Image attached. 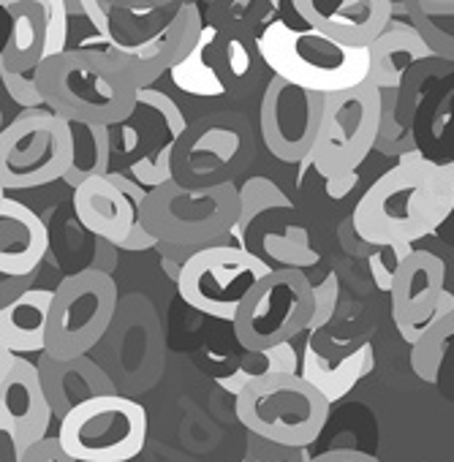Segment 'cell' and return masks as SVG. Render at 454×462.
<instances>
[{
  "label": "cell",
  "mask_w": 454,
  "mask_h": 462,
  "mask_svg": "<svg viewBox=\"0 0 454 462\" xmlns=\"http://www.w3.org/2000/svg\"><path fill=\"white\" fill-rule=\"evenodd\" d=\"M451 212L454 185L440 174L438 161L413 150L362 193L351 223L367 245H413L435 235Z\"/></svg>",
  "instance_id": "6da1fadb"
},
{
  "label": "cell",
  "mask_w": 454,
  "mask_h": 462,
  "mask_svg": "<svg viewBox=\"0 0 454 462\" xmlns=\"http://www.w3.org/2000/svg\"><path fill=\"white\" fill-rule=\"evenodd\" d=\"M36 77L47 109L69 123L117 128L136 115V85L101 47H79L50 58Z\"/></svg>",
  "instance_id": "7a4b0ae2"
},
{
  "label": "cell",
  "mask_w": 454,
  "mask_h": 462,
  "mask_svg": "<svg viewBox=\"0 0 454 462\" xmlns=\"http://www.w3.org/2000/svg\"><path fill=\"white\" fill-rule=\"evenodd\" d=\"M259 50L273 77L316 96H338L370 82V50H348L310 28H294L283 20L259 33Z\"/></svg>",
  "instance_id": "3957f363"
},
{
  "label": "cell",
  "mask_w": 454,
  "mask_h": 462,
  "mask_svg": "<svg viewBox=\"0 0 454 462\" xmlns=\"http://www.w3.org/2000/svg\"><path fill=\"white\" fill-rule=\"evenodd\" d=\"M240 212L237 185L190 190L180 182H169L150 193L142 223L161 243L209 248L232 235Z\"/></svg>",
  "instance_id": "277c9868"
},
{
  "label": "cell",
  "mask_w": 454,
  "mask_h": 462,
  "mask_svg": "<svg viewBox=\"0 0 454 462\" xmlns=\"http://www.w3.org/2000/svg\"><path fill=\"white\" fill-rule=\"evenodd\" d=\"M235 411L251 435L292 448L313 446L329 419V402L300 373L251 383L237 397Z\"/></svg>",
  "instance_id": "5b68a950"
},
{
  "label": "cell",
  "mask_w": 454,
  "mask_h": 462,
  "mask_svg": "<svg viewBox=\"0 0 454 462\" xmlns=\"http://www.w3.org/2000/svg\"><path fill=\"white\" fill-rule=\"evenodd\" d=\"M71 166V123L52 109L23 112L0 131V188L4 193L44 188L66 180Z\"/></svg>",
  "instance_id": "8992f818"
},
{
  "label": "cell",
  "mask_w": 454,
  "mask_h": 462,
  "mask_svg": "<svg viewBox=\"0 0 454 462\" xmlns=\"http://www.w3.org/2000/svg\"><path fill=\"white\" fill-rule=\"evenodd\" d=\"M254 155V131L240 112L204 115L188 125L174 147V182L190 190L235 185Z\"/></svg>",
  "instance_id": "52a82bcc"
},
{
  "label": "cell",
  "mask_w": 454,
  "mask_h": 462,
  "mask_svg": "<svg viewBox=\"0 0 454 462\" xmlns=\"http://www.w3.org/2000/svg\"><path fill=\"white\" fill-rule=\"evenodd\" d=\"M120 308V291L112 275L79 270L55 289L47 351L55 359L90 356L109 335Z\"/></svg>",
  "instance_id": "ba28073f"
},
{
  "label": "cell",
  "mask_w": 454,
  "mask_h": 462,
  "mask_svg": "<svg viewBox=\"0 0 454 462\" xmlns=\"http://www.w3.org/2000/svg\"><path fill=\"white\" fill-rule=\"evenodd\" d=\"M147 432L144 405L128 394H109L71 411L58 427V440L74 462H131L142 454Z\"/></svg>",
  "instance_id": "9c48e42d"
},
{
  "label": "cell",
  "mask_w": 454,
  "mask_h": 462,
  "mask_svg": "<svg viewBox=\"0 0 454 462\" xmlns=\"http://www.w3.org/2000/svg\"><path fill=\"white\" fill-rule=\"evenodd\" d=\"M316 294L308 275L297 267L273 270L243 302L235 319V337L246 351H270L292 343L310 329Z\"/></svg>",
  "instance_id": "30bf717a"
},
{
  "label": "cell",
  "mask_w": 454,
  "mask_h": 462,
  "mask_svg": "<svg viewBox=\"0 0 454 462\" xmlns=\"http://www.w3.org/2000/svg\"><path fill=\"white\" fill-rule=\"evenodd\" d=\"M273 273L267 262H262L254 251H243L226 237L218 245L201 248L182 270L177 281V291L185 305L193 310L232 321L237 319L248 294Z\"/></svg>",
  "instance_id": "8fae6325"
},
{
  "label": "cell",
  "mask_w": 454,
  "mask_h": 462,
  "mask_svg": "<svg viewBox=\"0 0 454 462\" xmlns=\"http://www.w3.org/2000/svg\"><path fill=\"white\" fill-rule=\"evenodd\" d=\"M384 96L373 82L327 98L321 131L308 163L327 180L359 171L365 158L378 147Z\"/></svg>",
  "instance_id": "7c38bea8"
},
{
  "label": "cell",
  "mask_w": 454,
  "mask_h": 462,
  "mask_svg": "<svg viewBox=\"0 0 454 462\" xmlns=\"http://www.w3.org/2000/svg\"><path fill=\"white\" fill-rule=\"evenodd\" d=\"M327 98L270 77L259 104V134L281 163H302L313 155Z\"/></svg>",
  "instance_id": "4fadbf2b"
},
{
  "label": "cell",
  "mask_w": 454,
  "mask_h": 462,
  "mask_svg": "<svg viewBox=\"0 0 454 462\" xmlns=\"http://www.w3.org/2000/svg\"><path fill=\"white\" fill-rule=\"evenodd\" d=\"M389 297L394 327L411 346L440 319L454 313V294L446 289V264L430 251H413L403 262Z\"/></svg>",
  "instance_id": "5bb4252c"
},
{
  "label": "cell",
  "mask_w": 454,
  "mask_h": 462,
  "mask_svg": "<svg viewBox=\"0 0 454 462\" xmlns=\"http://www.w3.org/2000/svg\"><path fill=\"white\" fill-rule=\"evenodd\" d=\"M55 413L42 383L39 365L20 354L0 351V432L23 457L47 440Z\"/></svg>",
  "instance_id": "9a60e30c"
},
{
  "label": "cell",
  "mask_w": 454,
  "mask_h": 462,
  "mask_svg": "<svg viewBox=\"0 0 454 462\" xmlns=\"http://www.w3.org/2000/svg\"><path fill=\"white\" fill-rule=\"evenodd\" d=\"M204 23L207 20H204V12L199 9V4L182 0L174 20L155 39H150L139 47L101 44V50L128 74V79L136 85V90H147L163 74L169 77L171 69L180 66L193 52V47L201 39Z\"/></svg>",
  "instance_id": "2e32d148"
},
{
  "label": "cell",
  "mask_w": 454,
  "mask_h": 462,
  "mask_svg": "<svg viewBox=\"0 0 454 462\" xmlns=\"http://www.w3.org/2000/svg\"><path fill=\"white\" fill-rule=\"evenodd\" d=\"M305 28L348 50H370L394 23L392 0H294Z\"/></svg>",
  "instance_id": "e0dca14e"
},
{
  "label": "cell",
  "mask_w": 454,
  "mask_h": 462,
  "mask_svg": "<svg viewBox=\"0 0 454 462\" xmlns=\"http://www.w3.org/2000/svg\"><path fill=\"white\" fill-rule=\"evenodd\" d=\"M180 4L182 0H115V4L82 0L79 6L104 44L139 47L166 31L180 12Z\"/></svg>",
  "instance_id": "ac0fdd59"
},
{
  "label": "cell",
  "mask_w": 454,
  "mask_h": 462,
  "mask_svg": "<svg viewBox=\"0 0 454 462\" xmlns=\"http://www.w3.org/2000/svg\"><path fill=\"white\" fill-rule=\"evenodd\" d=\"M74 212L85 231L120 251L142 223V207L109 174L93 177L74 190Z\"/></svg>",
  "instance_id": "d6986e66"
},
{
  "label": "cell",
  "mask_w": 454,
  "mask_h": 462,
  "mask_svg": "<svg viewBox=\"0 0 454 462\" xmlns=\"http://www.w3.org/2000/svg\"><path fill=\"white\" fill-rule=\"evenodd\" d=\"M50 254V228L42 215L4 193L0 199V275H36Z\"/></svg>",
  "instance_id": "ffe728a7"
},
{
  "label": "cell",
  "mask_w": 454,
  "mask_h": 462,
  "mask_svg": "<svg viewBox=\"0 0 454 462\" xmlns=\"http://www.w3.org/2000/svg\"><path fill=\"white\" fill-rule=\"evenodd\" d=\"M36 365H39L42 383H44V392L50 397L52 413L60 421L88 400L120 394L117 383L112 381L107 367L93 356L55 359L50 354H42L36 359Z\"/></svg>",
  "instance_id": "44dd1931"
},
{
  "label": "cell",
  "mask_w": 454,
  "mask_h": 462,
  "mask_svg": "<svg viewBox=\"0 0 454 462\" xmlns=\"http://www.w3.org/2000/svg\"><path fill=\"white\" fill-rule=\"evenodd\" d=\"M9 39L0 52V71L36 74L47 60V9L44 0H4Z\"/></svg>",
  "instance_id": "7402d4cb"
},
{
  "label": "cell",
  "mask_w": 454,
  "mask_h": 462,
  "mask_svg": "<svg viewBox=\"0 0 454 462\" xmlns=\"http://www.w3.org/2000/svg\"><path fill=\"white\" fill-rule=\"evenodd\" d=\"M52 289H33L14 300L12 305L0 308V351L9 354H44L50 313H52Z\"/></svg>",
  "instance_id": "603a6c76"
},
{
  "label": "cell",
  "mask_w": 454,
  "mask_h": 462,
  "mask_svg": "<svg viewBox=\"0 0 454 462\" xmlns=\"http://www.w3.org/2000/svg\"><path fill=\"white\" fill-rule=\"evenodd\" d=\"M370 60H373L370 82L381 93H386V90H400L408 71L419 63L435 60V55L411 23L394 20L386 28V33L370 47Z\"/></svg>",
  "instance_id": "cb8c5ba5"
},
{
  "label": "cell",
  "mask_w": 454,
  "mask_h": 462,
  "mask_svg": "<svg viewBox=\"0 0 454 462\" xmlns=\"http://www.w3.org/2000/svg\"><path fill=\"white\" fill-rule=\"evenodd\" d=\"M373 365H375V351L370 343H362L359 348L346 354L338 365H329L308 340L300 375L332 405V402H340L365 375H370Z\"/></svg>",
  "instance_id": "d4e9b609"
},
{
  "label": "cell",
  "mask_w": 454,
  "mask_h": 462,
  "mask_svg": "<svg viewBox=\"0 0 454 462\" xmlns=\"http://www.w3.org/2000/svg\"><path fill=\"white\" fill-rule=\"evenodd\" d=\"M267 69L259 39L254 36H237L220 28L218 36V71L226 85V93L232 98H248L254 88L262 79V71ZM270 71V69H267Z\"/></svg>",
  "instance_id": "484cf974"
},
{
  "label": "cell",
  "mask_w": 454,
  "mask_h": 462,
  "mask_svg": "<svg viewBox=\"0 0 454 462\" xmlns=\"http://www.w3.org/2000/svg\"><path fill=\"white\" fill-rule=\"evenodd\" d=\"M218 36H220V28L215 23H204L201 39L193 47V52L180 66L171 69L169 79L185 96H193V98L229 96L218 71Z\"/></svg>",
  "instance_id": "4316f807"
},
{
  "label": "cell",
  "mask_w": 454,
  "mask_h": 462,
  "mask_svg": "<svg viewBox=\"0 0 454 462\" xmlns=\"http://www.w3.org/2000/svg\"><path fill=\"white\" fill-rule=\"evenodd\" d=\"M74 134V166L66 174V185L77 190L82 182L93 177L112 174V128L71 123Z\"/></svg>",
  "instance_id": "83f0119b"
},
{
  "label": "cell",
  "mask_w": 454,
  "mask_h": 462,
  "mask_svg": "<svg viewBox=\"0 0 454 462\" xmlns=\"http://www.w3.org/2000/svg\"><path fill=\"white\" fill-rule=\"evenodd\" d=\"M297 367H300V356H297L294 346L286 343V346H278L270 351H248L229 375L218 378V383H220V389L235 394V400H237L251 383L273 378V375H297L300 373Z\"/></svg>",
  "instance_id": "f1b7e54d"
},
{
  "label": "cell",
  "mask_w": 454,
  "mask_h": 462,
  "mask_svg": "<svg viewBox=\"0 0 454 462\" xmlns=\"http://www.w3.org/2000/svg\"><path fill=\"white\" fill-rule=\"evenodd\" d=\"M405 6L411 25L422 33L432 55L454 63V0H416Z\"/></svg>",
  "instance_id": "f546056e"
},
{
  "label": "cell",
  "mask_w": 454,
  "mask_h": 462,
  "mask_svg": "<svg viewBox=\"0 0 454 462\" xmlns=\"http://www.w3.org/2000/svg\"><path fill=\"white\" fill-rule=\"evenodd\" d=\"M240 220L235 226V231L229 235V243L243 248V251H251L248 248V228L251 223L270 212V209H292V201L289 196L267 177H251L243 188H240Z\"/></svg>",
  "instance_id": "4dcf8cb0"
},
{
  "label": "cell",
  "mask_w": 454,
  "mask_h": 462,
  "mask_svg": "<svg viewBox=\"0 0 454 462\" xmlns=\"http://www.w3.org/2000/svg\"><path fill=\"white\" fill-rule=\"evenodd\" d=\"M451 337H454V313L440 319L432 329L424 332V337L416 346H411V370L416 373V378H422L424 383L438 381Z\"/></svg>",
  "instance_id": "1f68e13d"
},
{
  "label": "cell",
  "mask_w": 454,
  "mask_h": 462,
  "mask_svg": "<svg viewBox=\"0 0 454 462\" xmlns=\"http://www.w3.org/2000/svg\"><path fill=\"white\" fill-rule=\"evenodd\" d=\"M136 104H139V109H147L150 115L158 117L161 128L166 131V136H169L171 142H180L182 134H185L188 125H190V123L185 120V115H182V109L174 104V98H169L166 93H161V90H155V88L139 90Z\"/></svg>",
  "instance_id": "d6a6232c"
},
{
  "label": "cell",
  "mask_w": 454,
  "mask_h": 462,
  "mask_svg": "<svg viewBox=\"0 0 454 462\" xmlns=\"http://www.w3.org/2000/svg\"><path fill=\"white\" fill-rule=\"evenodd\" d=\"M411 254H413V245H386V248L373 245L370 254H367V264H370L375 286H381L384 291H392L397 270L403 267V262Z\"/></svg>",
  "instance_id": "836d02e7"
},
{
  "label": "cell",
  "mask_w": 454,
  "mask_h": 462,
  "mask_svg": "<svg viewBox=\"0 0 454 462\" xmlns=\"http://www.w3.org/2000/svg\"><path fill=\"white\" fill-rule=\"evenodd\" d=\"M0 82H4L6 96L17 106H23V112L47 109V101L42 96V88H39V77L36 74H9V71H0Z\"/></svg>",
  "instance_id": "e575fe53"
},
{
  "label": "cell",
  "mask_w": 454,
  "mask_h": 462,
  "mask_svg": "<svg viewBox=\"0 0 454 462\" xmlns=\"http://www.w3.org/2000/svg\"><path fill=\"white\" fill-rule=\"evenodd\" d=\"M44 9H47V31H50V39H47V60H50V58L69 52L71 6L66 4V0H44Z\"/></svg>",
  "instance_id": "d590c367"
},
{
  "label": "cell",
  "mask_w": 454,
  "mask_h": 462,
  "mask_svg": "<svg viewBox=\"0 0 454 462\" xmlns=\"http://www.w3.org/2000/svg\"><path fill=\"white\" fill-rule=\"evenodd\" d=\"M310 457L313 454L308 448H292V446H281V443L251 435L243 462H310Z\"/></svg>",
  "instance_id": "8d00e7d4"
},
{
  "label": "cell",
  "mask_w": 454,
  "mask_h": 462,
  "mask_svg": "<svg viewBox=\"0 0 454 462\" xmlns=\"http://www.w3.org/2000/svg\"><path fill=\"white\" fill-rule=\"evenodd\" d=\"M313 294H316V316H313V321H310V335L316 337V332L319 329H324L329 321H332V316H335V310H338V294H340V283H338V275H327L321 283H316L313 286Z\"/></svg>",
  "instance_id": "74e56055"
},
{
  "label": "cell",
  "mask_w": 454,
  "mask_h": 462,
  "mask_svg": "<svg viewBox=\"0 0 454 462\" xmlns=\"http://www.w3.org/2000/svg\"><path fill=\"white\" fill-rule=\"evenodd\" d=\"M20 462H74V459L66 454V448L60 446L58 438H47V440L31 446V448L20 457Z\"/></svg>",
  "instance_id": "f35d334b"
},
{
  "label": "cell",
  "mask_w": 454,
  "mask_h": 462,
  "mask_svg": "<svg viewBox=\"0 0 454 462\" xmlns=\"http://www.w3.org/2000/svg\"><path fill=\"white\" fill-rule=\"evenodd\" d=\"M117 254H120L117 245H112L107 240H96V245H93V262L88 264V270L112 275L117 270Z\"/></svg>",
  "instance_id": "ab89813d"
},
{
  "label": "cell",
  "mask_w": 454,
  "mask_h": 462,
  "mask_svg": "<svg viewBox=\"0 0 454 462\" xmlns=\"http://www.w3.org/2000/svg\"><path fill=\"white\" fill-rule=\"evenodd\" d=\"M36 278H39V273H36V275H25V278H4V283H0V308H4V305H12V302L20 300L23 294L33 291Z\"/></svg>",
  "instance_id": "60d3db41"
},
{
  "label": "cell",
  "mask_w": 454,
  "mask_h": 462,
  "mask_svg": "<svg viewBox=\"0 0 454 462\" xmlns=\"http://www.w3.org/2000/svg\"><path fill=\"white\" fill-rule=\"evenodd\" d=\"M310 462H378V459L359 448H329V451L310 457Z\"/></svg>",
  "instance_id": "b9f144b4"
},
{
  "label": "cell",
  "mask_w": 454,
  "mask_h": 462,
  "mask_svg": "<svg viewBox=\"0 0 454 462\" xmlns=\"http://www.w3.org/2000/svg\"><path fill=\"white\" fill-rule=\"evenodd\" d=\"M161 245V240L155 235H150V231L144 228V223L136 226V231L128 237V243L123 245V251H131V254H144V251H155Z\"/></svg>",
  "instance_id": "7bdbcfd3"
},
{
  "label": "cell",
  "mask_w": 454,
  "mask_h": 462,
  "mask_svg": "<svg viewBox=\"0 0 454 462\" xmlns=\"http://www.w3.org/2000/svg\"><path fill=\"white\" fill-rule=\"evenodd\" d=\"M357 185V171L351 174H338V177H327V193L332 199H346Z\"/></svg>",
  "instance_id": "ee69618b"
},
{
  "label": "cell",
  "mask_w": 454,
  "mask_h": 462,
  "mask_svg": "<svg viewBox=\"0 0 454 462\" xmlns=\"http://www.w3.org/2000/svg\"><path fill=\"white\" fill-rule=\"evenodd\" d=\"M438 169H440V174L454 185V161H449V163H438Z\"/></svg>",
  "instance_id": "f6af8a7d"
}]
</instances>
